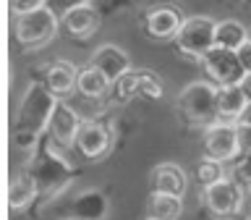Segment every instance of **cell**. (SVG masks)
<instances>
[{
	"instance_id": "9c48e42d",
	"label": "cell",
	"mask_w": 251,
	"mask_h": 220,
	"mask_svg": "<svg viewBox=\"0 0 251 220\" xmlns=\"http://www.w3.org/2000/svg\"><path fill=\"white\" fill-rule=\"evenodd\" d=\"M84 118L76 113V108H71L66 100H58L52 115H50V126H47V137L50 144H55L58 149H71L76 144V134L81 129Z\"/></svg>"
},
{
	"instance_id": "44dd1931",
	"label": "cell",
	"mask_w": 251,
	"mask_h": 220,
	"mask_svg": "<svg viewBox=\"0 0 251 220\" xmlns=\"http://www.w3.org/2000/svg\"><path fill=\"white\" fill-rule=\"evenodd\" d=\"M225 165L223 160H215V157H209V155H204L199 163H196V168H194V178H196V184H199V189H207L212 184H217V181H223L227 173H225Z\"/></svg>"
},
{
	"instance_id": "52a82bcc",
	"label": "cell",
	"mask_w": 251,
	"mask_h": 220,
	"mask_svg": "<svg viewBox=\"0 0 251 220\" xmlns=\"http://www.w3.org/2000/svg\"><path fill=\"white\" fill-rule=\"evenodd\" d=\"M74 149L84 160H102L110 149H113V129L105 121H94V118H84L81 129L76 134Z\"/></svg>"
},
{
	"instance_id": "cb8c5ba5",
	"label": "cell",
	"mask_w": 251,
	"mask_h": 220,
	"mask_svg": "<svg viewBox=\"0 0 251 220\" xmlns=\"http://www.w3.org/2000/svg\"><path fill=\"white\" fill-rule=\"evenodd\" d=\"M230 165H233V173H230V176L249 192V189H251V155H241L238 160L230 163Z\"/></svg>"
},
{
	"instance_id": "2e32d148",
	"label": "cell",
	"mask_w": 251,
	"mask_h": 220,
	"mask_svg": "<svg viewBox=\"0 0 251 220\" xmlns=\"http://www.w3.org/2000/svg\"><path fill=\"white\" fill-rule=\"evenodd\" d=\"M110 86L113 82L102 74L97 66H92V63H86L84 68H78V86L76 92L84 94L86 100H105L110 94Z\"/></svg>"
},
{
	"instance_id": "f1b7e54d",
	"label": "cell",
	"mask_w": 251,
	"mask_h": 220,
	"mask_svg": "<svg viewBox=\"0 0 251 220\" xmlns=\"http://www.w3.org/2000/svg\"><path fill=\"white\" fill-rule=\"evenodd\" d=\"M238 84H241V89L246 92V97L251 100V74H243V79H241Z\"/></svg>"
},
{
	"instance_id": "7a4b0ae2",
	"label": "cell",
	"mask_w": 251,
	"mask_h": 220,
	"mask_svg": "<svg viewBox=\"0 0 251 220\" xmlns=\"http://www.w3.org/2000/svg\"><path fill=\"white\" fill-rule=\"evenodd\" d=\"M60 16L50 5H39L34 11H24L13 16V34L24 50H42L58 37Z\"/></svg>"
},
{
	"instance_id": "4316f807",
	"label": "cell",
	"mask_w": 251,
	"mask_h": 220,
	"mask_svg": "<svg viewBox=\"0 0 251 220\" xmlns=\"http://www.w3.org/2000/svg\"><path fill=\"white\" fill-rule=\"evenodd\" d=\"M39 5H47V0H11V11L16 13H24V11H34Z\"/></svg>"
},
{
	"instance_id": "5b68a950",
	"label": "cell",
	"mask_w": 251,
	"mask_h": 220,
	"mask_svg": "<svg viewBox=\"0 0 251 220\" xmlns=\"http://www.w3.org/2000/svg\"><path fill=\"white\" fill-rule=\"evenodd\" d=\"M246 189H243L233 176H225L223 181L201 189V202L209 210L212 218L217 220H233L241 215L243 202H246Z\"/></svg>"
},
{
	"instance_id": "4fadbf2b",
	"label": "cell",
	"mask_w": 251,
	"mask_h": 220,
	"mask_svg": "<svg viewBox=\"0 0 251 220\" xmlns=\"http://www.w3.org/2000/svg\"><path fill=\"white\" fill-rule=\"evenodd\" d=\"M92 66H97L102 74H105L110 82H115V79H121L123 74H128V71L133 68L131 66V58H128V53L123 50V47H118L113 42H105V45H100L97 50L92 53V58H89Z\"/></svg>"
},
{
	"instance_id": "ffe728a7",
	"label": "cell",
	"mask_w": 251,
	"mask_h": 220,
	"mask_svg": "<svg viewBox=\"0 0 251 220\" xmlns=\"http://www.w3.org/2000/svg\"><path fill=\"white\" fill-rule=\"evenodd\" d=\"M105 194L100 192H84L81 196H76L74 202V218L78 220H100L102 215H105Z\"/></svg>"
},
{
	"instance_id": "ac0fdd59",
	"label": "cell",
	"mask_w": 251,
	"mask_h": 220,
	"mask_svg": "<svg viewBox=\"0 0 251 220\" xmlns=\"http://www.w3.org/2000/svg\"><path fill=\"white\" fill-rule=\"evenodd\" d=\"M39 196V184L29 170H21L11 178V189H8V199H11V210H24L29 207Z\"/></svg>"
},
{
	"instance_id": "484cf974",
	"label": "cell",
	"mask_w": 251,
	"mask_h": 220,
	"mask_svg": "<svg viewBox=\"0 0 251 220\" xmlns=\"http://www.w3.org/2000/svg\"><path fill=\"white\" fill-rule=\"evenodd\" d=\"M235 55H238V60H241L243 74H251V37L238 47V50H235Z\"/></svg>"
},
{
	"instance_id": "e0dca14e",
	"label": "cell",
	"mask_w": 251,
	"mask_h": 220,
	"mask_svg": "<svg viewBox=\"0 0 251 220\" xmlns=\"http://www.w3.org/2000/svg\"><path fill=\"white\" fill-rule=\"evenodd\" d=\"M180 215H183V196L149 192L147 220H178Z\"/></svg>"
},
{
	"instance_id": "8fae6325",
	"label": "cell",
	"mask_w": 251,
	"mask_h": 220,
	"mask_svg": "<svg viewBox=\"0 0 251 220\" xmlns=\"http://www.w3.org/2000/svg\"><path fill=\"white\" fill-rule=\"evenodd\" d=\"M102 24V16L100 11L94 8L92 3H81L76 8H71L60 16V29L66 31L71 39H89L97 34Z\"/></svg>"
},
{
	"instance_id": "d6a6232c",
	"label": "cell",
	"mask_w": 251,
	"mask_h": 220,
	"mask_svg": "<svg viewBox=\"0 0 251 220\" xmlns=\"http://www.w3.org/2000/svg\"><path fill=\"white\" fill-rule=\"evenodd\" d=\"M246 220H251V218H246Z\"/></svg>"
},
{
	"instance_id": "7c38bea8",
	"label": "cell",
	"mask_w": 251,
	"mask_h": 220,
	"mask_svg": "<svg viewBox=\"0 0 251 220\" xmlns=\"http://www.w3.org/2000/svg\"><path fill=\"white\" fill-rule=\"evenodd\" d=\"M186 189H188V176L176 163H160L149 173V192L186 196Z\"/></svg>"
},
{
	"instance_id": "8992f818",
	"label": "cell",
	"mask_w": 251,
	"mask_h": 220,
	"mask_svg": "<svg viewBox=\"0 0 251 220\" xmlns=\"http://www.w3.org/2000/svg\"><path fill=\"white\" fill-rule=\"evenodd\" d=\"M201 144H204V155L215 157V160H223V163H235L241 155V147H238V126L235 123H227V121H217L204 129V137H201Z\"/></svg>"
},
{
	"instance_id": "5bb4252c",
	"label": "cell",
	"mask_w": 251,
	"mask_h": 220,
	"mask_svg": "<svg viewBox=\"0 0 251 220\" xmlns=\"http://www.w3.org/2000/svg\"><path fill=\"white\" fill-rule=\"evenodd\" d=\"M45 84L50 86V92L55 97L66 100L78 86V68L71 60H52L45 71Z\"/></svg>"
},
{
	"instance_id": "d6986e66",
	"label": "cell",
	"mask_w": 251,
	"mask_h": 220,
	"mask_svg": "<svg viewBox=\"0 0 251 220\" xmlns=\"http://www.w3.org/2000/svg\"><path fill=\"white\" fill-rule=\"evenodd\" d=\"M251 37V29H246V24H241L238 19H223L217 21V45L227 47V50H238V47Z\"/></svg>"
},
{
	"instance_id": "277c9868",
	"label": "cell",
	"mask_w": 251,
	"mask_h": 220,
	"mask_svg": "<svg viewBox=\"0 0 251 220\" xmlns=\"http://www.w3.org/2000/svg\"><path fill=\"white\" fill-rule=\"evenodd\" d=\"M173 42H176L178 53L183 58L199 63L217 45V21L209 19V16H188L180 24V31Z\"/></svg>"
},
{
	"instance_id": "7402d4cb",
	"label": "cell",
	"mask_w": 251,
	"mask_h": 220,
	"mask_svg": "<svg viewBox=\"0 0 251 220\" xmlns=\"http://www.w3.org/2000/svg\"><path fill=\"white\" fill-rule=\"evenodd\" d=\"M136 89H139V97L160 100L162 97V79L149 68H136Z\"/></svg>"
},
{
	"instance_id": "9a60e30c",
	"label": "cell",
	"mask_w": 251,
	"mask_h": 220,
	"mask_svg": "<svg viewBox=\"0 0 251 220\" xmlns=\"http://www.w3.org/2000/svg\"><path fill=\"white\" fill-rule=\"evenodd\" d=\"M249 105V97L246 92L241 89V84H223L217 86V113H220V121H227V123H238L243 110Z\"/></svg>"
},
{
	"instance_id": "83f0119b",
	"label": "cell",
	"mask_w": 251,
	"mask_h": 220,
	"mask_svg": "<svg viewBox=\"0 0 251 220\" xmlns=\"http://www.w3.org/2000/svg\"><path fill=\"white\" fill-rule=\"evenodd\" d=\"M81 3H89V0H47V5H50L58 16H63L66 11H71V8H76Z\"/></svg>"
},
{
	"instance_id": "f546056e",
	"label": "cell",
	"mask_w": 251,
	"mask_h": 220,
	"mask_svg": "<svg viewBox=\"0 0 251 220\" xmlns=\"http://www.w3.org/2000/svg\"><path fill=\"white\" fill-rule=\"evenodd\" d=\"M238 123H251V100H249V105H246V110H243V115H241Z\"/></svg>"
},
{
	"instance_id": "3957f363",
	"label": "cell",
	"mask_w": 251,
	"mask_h": 220,
	"mask_svg": "<svg viewBox=\"0 0 251 220\" xmlns=\"http://www.w3.org/2000/svg\"><path fill=\"white\" fill-rule=\"evenodd\" d=\"M178 113L183 121H188L191 126H199V129H207V126L220 121L217 113V84L215 82H191L186 84L183 89L178 92Z\"/></svg>"
},
{
	"instance_id": "ba28073f",
	"label": "cell",
	"mask_w": 251,
	"mask_h": 220,
	"mask_svg": "<svg viewBox=\"0 0 251 220\" xmlns=\"http://www.w3.org/2000/svg\"><path fill=\"white\" fill-rule=\"evenodd\" d=\"M199 63H201L207 79H209V82H215L217 86H223V84H238L241 79H243V68H241L238 55H235V50H227V47L215 45Z\"/></svg>"
},
{
	"instance_id": "4dcf8cb0",
	"label": "cell",
	"mask_w": 251,
	"mask_h": 220,
	"mask_svg": "<svg viewBox=\"0 0 251 220\" xmlns=\"http://www.w3.org/2000/svg\"><path fill=\"white\" fill-rule=\"evenodd\" d=\"M66 220H78V218H74V215H71V218H66Z\"/></svg>"
},
{
	"instance_id": "603a6c76",
	"label": "cell",
	"mask_w": 251,
	"mask_h": 220,
	"mask_svg": "<svg viewBox=\"0 0 251 220\" xmlns=\"http://www.w3.org/2000/svg\"><path fill=\"white\" fill-rule=\"evenodd\" d=\"M110 94H113L115 102H131L133 97H139V89H136V68H131L128 74H123L121 79H115L113 86H110Z\"/></svg>"
},
{
	"instance_id": "30bf717a",
	"label": "cell",
	"mask_w": 251,
	"mask_h": 220,
	"mask_svg": "<svg viewBox=\"0 0 251 220\" xmlns=\"http://www.w3.org/2000/svg\"><path fill=\"white\" fill-rule=\"evenodd\" d=\"M180 24H183V16H180V11L170 3L152 5L144 16L147 34L152 39H157V42H173L180 31Z\"/></svg>"
},
{
	"instance_id": "1f68e13d",
	"label": "cell",
	"mask_w": 251,
	"mask_h": 220,
	"mask_svg": "<svg viewBox=\"0 0 251 220\" xmlns=\"http://www.w3.org/2000/svg\"><path fill=\"white\" fill-rule=\"evenodd\" d=\"M249 194H251V189H249Z\"/></svg>"
},
{
	"instance_id": "d4e9b609",
	"label": "cell",
	"mask_w": 251,
	"mask_h": 220,
	"mask_svg": "<svg viewBox=\"0 0 251 220\" xmlns=\"http://www.w3.org/2000/svg\"><path fill=\"white\" fill-rule=\"evenodd\" d=\"M235 126H238V147H241V155H251V123H235Z\"/></svg>"
},
{
	"instance_id": "6da1fadb",
	"label": "cell",
	"mask_w": 251,
	"mask_h": 220,
	"mask_svg": "<svg viewBox=\"0 0 251 220\" xmlns=\"http://www.w3.org/2000/svg\"><path fill=\"white\" fill-rule=\"evenodd\" d=\"M60 97H55L45 82H34L24 94L13 121V144L19 149H34L39 137L50 126V115Z\"/></svg>"
}]
</instances>
